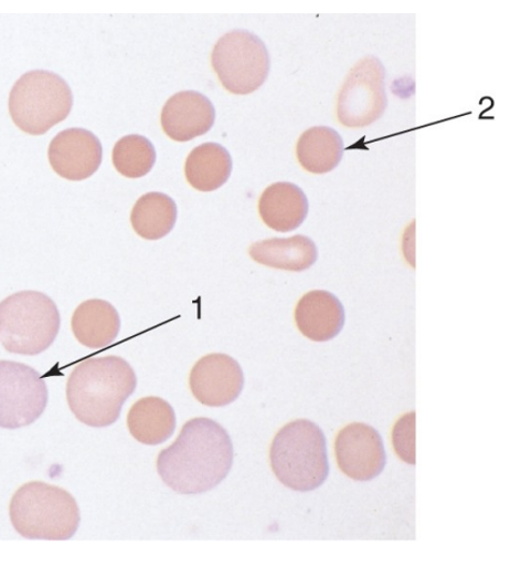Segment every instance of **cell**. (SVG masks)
<instances>
[{
	"mask_svg": "<svg viewBox=\"0 0 510 566\" xmlns=\"http://www.w3.org/2000/svg\"><path fill=\"white\" fill-rule=\"evenodd\" d=\"M233 457L227 431L210 418H194L183 426L177 441L159 453L157 471L181 495H201L225 481Z\"/></svg>",
	"mask_w": 510,
	"mask_h": 566,
	"instance_id": "1",
	"label": "cell"
},
{
	"mask_svg": "<svg viewBox=\"0 0 510 566\" xmlns=\"http://www.w3.org/2000/svg\"><path fill=\"white\" fill-rule=\"evenodd\" d=\"M137 384L134 368L124 358H87L68 377L67 402L83 424L107 428L120 418L123 406L135 394Z\"/></svg>",
	"mask_w": 510,
	"mask_h": 566,
	"instance_id": "2",
	"label": "cell"
},
{
	"mask_svg": "<svg viewBox=\"0 0 510 566\" xmlns=\"http://www.w3.org/2000/svg\"><path fill=\"white\" fill-rule=\"evenodd\" d=\"M270 467L286 488L308 492L322 486L330 467L325 432L308 419H297L275 434Z\"/></svg>",
	"mask_w": 510,
	"mask_h": 566,
	"instance_id": "3",
	"label": "cell"
},
{
	"mask_svg": "<svg viewBox=\"0 0 510 566\" xmlns=\"http://www.w3.org/2000/svg\"><path fill=\"white\" fill-rule=\"evenodd\" d=\"M9 512L13 528L25 539L68 541L81 525L75 497L42 482L26 483L14 492Z\"/></svg>",
	"mask_w": 510,
	"mask_h": 566,
	"instance_id": "4",
	"label": "cell"
},
{
	"mask_svg": "<svg viewBox=\"0 0 510 566\" xmlns=\"http://www.w3.org/2000/svg\"><path fill=\"white\" fill-rule=\"evenodd\" d=\"M62 325L54 301L21 292L0 302V344L11 354L36 356L54 343Z\"/></svg>",
	"mask_w": 510,
	"mask_h": 566,
	"instance_id": "5",
	"label": "cell"
},
{
	"mask_svg": "<svg viewBox=\"0 0 510 566\" xmlns=\"http://www.w3.org/2000/svg\"><path fill=\"white\" fill-rule=\"evenodd\" d=\"M73 106L68 84L53 72L35 70L24 74L9 97L14 125L31 136H42L64 122Z\"/></svg>",
	"mask_w": 510,
	"mask_h": 566,
	"instance_id": "6",
	"label": "cell"
},
{
	"mask_svg": "<svg viewBox=\"0 0 510 566\" xmlns=\"http://www.w3.org/2000/svg\"><path fill=\"white\" fill-rule=\"evenodd\" d=\"M212 65L227 92L247 95L258 91L268 78L270 57L264 41L240 29L216 42Z\"/></svg>",
	"mask_w": 510,
	"mask_h": 566,
	"instance_id": "7",
	"label": "cell"
},
{
	"mask_svg": "<svg viewBox=\"0 0 510 566\" xmlns=\"http://www.w3.org/2000/svg\"><path fill=\"white\" fill-rule=\"evenodd\" d=\"M385 67L374 55L364 56L349 71L338 96V119L349 128L368 127L387 107Z\"/></svg>",
	"mask_w": 510,
	"mask_h": 566,
	"instance_id": "8",
	"label": "cell"
},
{
	"mask_svg": "<svg viewBox=\"0 0 510 566\" xmlns=\"http://www.w3.org/2000/svg\"><path fill=\"white\" fill-rule=\"evenodd\" d=\"M47 403V385L35 369L0 360V428L14 430L35 423Z\"/></svg>",
	"mask_w": 510,
	"mask_h": 566,
	"instance_id": "9",
	"label": "cell"
},
{
	"mask_svg": "<svg viewBox=\"0 0 510 566\" xmlns=\"http://www.w3.org/2000/svg\"><path fill=\"white\" fill-rule=\"evenodd\" d=\"M340 470L358 482H369L386 467L383 439L374 428L353 423L343 428L334 441Z\"/></svg>",
	"mask_w": 510,
	"mask_h": 566,
	"instance_id": "10",
	"label": "cell"
},
{
	"mask_svg": "<svg viewBox=\"0 0 510 566\" xmlns=\"http://www.w3.org/2000/svg\"><path fill=\"white\" fill-rule=\"evenodd\" d=\"M189 386L202 405L224 408L240 398L244 388V373L235 358L211 354L195 363L189 376Z\"/></svg>",
	"mask_w": 510,
	"mask_h": 566,
	"instance_id": "11",
	"label": "cell"
},
{
	"mask_svg": "<svg viewBox=\"0 0 510 566\" xmlns=\"http://www.w3.org/2000/svg\"><path fill=\"white\" fill-rule=\"evenodd\" d=\"M104 157L99 139L84 128H68L51 142L49 159L57 176L70 181L89 179Z\"/></svg>",
	"mask_w": 510,
	"mask_h": 566,
	"instance_id": "12",
	"label": "cell"
},
{
	"mask_svg": "<svg viewBox=\"0 0 510 566\" xmlns=\"http://www.w3.org/2000/svg\"><path fill=\"white\" fill-rule=\"evenodd\" d=\"M160 122L172 140L189 142L209 133L215 122V109L205 95L182 92L168 99Z\"/></svg>",
	"mask_w": 510,
	"mask_h": 566,
	"instance_id": "13",
	"label": "cell"
},
{
	"mask_svg": "<svg viewBox=\"0 0 510 566\" xmlns=\"http://www.w3.org/2000/svg\"><path fill=\"white\" fill-rule=\"evenodd\" d=\"M295 318L304 337L325 343L340 335L346 313L337 296L326 290H314L299 300Z\"/></svg>",
	"mask_w": 510,
	"mask_h": 566,
	"instance_id": "14",
	"label": "cell"
},
{
	"mask_svg": "<svg viewBox=\"0 0 510 566\" xmlns=\"http://www.w3.org/2000/svg\"><path fill=\"white\" fill-rule=\"evenodd\" d=\"M258 212L267 227L278 232L298 229L309 214V200L291 182H276L266 188L258 201Z\"/></svg>",
	"mask_w": 510,
	"mask_h": 566,
	"instance_id": "15",
	"label": "cell"
},
{
	"mask_svg": "<svg viewBox=\"0 0 510 566\" xmlns=\"http://www.w3.org/2000/svg\"><path fill=\"white\" fill-rule=\"evenodd\" d=\"M73 335L84 346L100 350L118 338L121 318L113 304L104 300H89L79 304L72 315Z\"/></svg>",
	"mask_w": 510,
	"mask_h": 566,
	"instance_id": "16",
	"label": "cell"
},
{
	"mask_svg": "<svg viewBox=\"0 0 510 566\" xmlns=\"http://www.w3.org/2000/svg\"><path fill=\"white\" fill-rule=\"evenodd\" d=\"M249 254L259 265L290 272L309 270L318 259L316 243L304 235L258 241L251 247Z\"/></svg>",
	"mask_w": 510,
	"mask_h": 566,
	"instance_id": "17",
	"label": "cell"
},
{
	"mask_svg": "<svg viewBox=\"0 0 510 566\" xmlns=\"http://www.w3.org/2000/svg\"><path fill=\"white\" fill-rule=\"evenodd\" d=\"M127 427L138 442L158 446L172 437L177 429V413L162 398H142L130 408Z\"/></svg>",
	"mask_w": 510,
	"mask_h": 566,
	"instance_id": "18",
	"label": "cell"
},
{
	"mask_svg": "<svg viewBox=\"0 0 510 566\" xmlns=\"http://www.w3.org/2000/svg\"><path fill=\"white\" fill-rule=\"evenodd\" d=\"M232 158L221 144H201L187 157V181L200 192H213L231 177Z\"/></svg>",
	"mask_w": 510,
	"mask_h": 566,
	"instance_id": "19",
	"label": "cell"
},
{
	"mask_svg": "<svg viewBox=\"0 0 510 566\" xmlns=\"http://www.w3.org/2000/svg\"><path fill=\"white\" fill-rule=\"evenodd\" d=\"M343 140L338 130L328 126L312 127L297 143V158L309 172L322 176L337 168L343 157Z\"/></svg>",
	"mask_w": 510,
	"mask_h": 566,
	"instance_id": "20",
	"label": "cell"
},
{
	"mask_svg": "<svg viewBox=\"0 0 510 566\" xmlns=\"http://www.w3.org/2000/svg\"><path fill=\"white\" fill-rule=\"evenodd\" d=\"M178 221V207L168 195L151 192L136 202L130 223L137 234L150 241L166 238Z\"/></svg>",
	"mask_w": 510,
	"mask_h": 566,
	"instance_id": "21",
	"label": "cell"
},
{
	"mask_svg": "<svg viewBox=\"0 0 510 566\" xmlns=\"http://www.w3.org/2000/svg\"><path fill=\"white\" fill-rule=\"evenodd\" d=\"M156 157L153 144L148 138L130 135L115 144L113 165L125 178L139 179L152 170Z\"/></svg>",
	"mask_w": 510,
	"mask_h": 566,
	"instance_id": "22",
	"label": "cell"
},
{
	"mask_svg": "<svg viewBox=\"0 0 510 566\" xmlns=\"http://www.w3.org/2000/svg\"><path fill=\"white\" fill-rule=\"evenodd\" d=\"M416 413H406L400 418L392 431V442L397 455L406 463L416 464Z\"/></svg>",
	"mask_w": 510,
	"mask_h": 566,
	"instance_id": "23",
	"label": "cell"
}]
</instances>
